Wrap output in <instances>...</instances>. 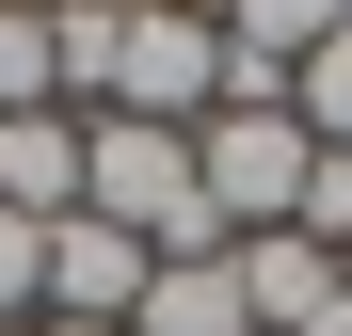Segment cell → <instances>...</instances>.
Instances as JSON below:
<instances>
[{
    "label": "cell",
    "instance_id": "6da1fadb",
    "mask_svg": "<svg viewBox=\"0 0 352 336\" xmlns=\"http://www.w3.org/2000/svg\"><path fill=\"white\" fill-rule=\"evenodd\" d=\"M80 208L129 224V240L176 272V256H241L208 224V177H192V128H129V112H80Z\"/></svg>",
    "mask_w": 352,
    "mask_h": 336
},
{
    "label": "cell",
    "instance_id": "7a4b0ae2",
    "mask_svg": "<svg viewBox=\"0 0 352 336\" xmlns=\"http://www.w3.org/2000/svg\"><path fill=\"white\" fill-rule=\"evenodd\" d=\"M305 128H288V112H208V128H192V177H208V224H224V240H256V224H288V208H305Z\"/></svg>",
    "mask_w": 352,
    "mask_h": 336
},
{
    "label": "cell",
    "instance_id": "3957f363",
    "mask_svg": "<svg viewBox=\"0 0 352 336\" xmlns=\"http://www.w3.org/2000/svg\"><path fill=\"white\" fill-rule=\"evenodd\" d=\"M144 240H129V224H96V208H65V224H48V304L32 320H96V336H129V304H144Z\"/></svg>",
    "mask_w": 352,
    "mask_h": 336
},
{
    "label": "cell",
    "instance_id": "277c9868",
    "mask_svg": "<svg viewBox=\"0 0 352 336\" xmlns=\"http://www.w3.org/2000/svg\"><path fill=\"white\" fill-rule=\"evenodd\" d=\"M241 304H256V336H305L336 304V256L305 240V224H256V240H241Z\"/></svg>",
    "mask_w": 352,
    "mask_h": 336
},
{
    "label": "cell",
    "instance_id": "5b68a950",
    "mask_svg": "<svg viewBox=\"0 0 352 336\" xmlns=\"http://www.w3.org/2000/svg\"><path fill=\"white\" fill-rule=\"evenodd\" d=\"M0 208L16 224H65L80 208V112H16V128H0Z\"/></svg>",
    "mask_w": 352,
    "mask_h": 336
},
{
    "label": "cell",
    "instance_id": "8992f818",
    "mask_svg": "<svg viewBox=\"0 0 352 336\" xmlns=\"http://www.w3.org/2000/svg\"><path fill=\"white\" fill-rule=\"evenodd\" d=\"M129 336H256V304H241V256H176V272H144Z\"/></svg>",
    "mask_w": 352,
    "mask_h": 336
},
{
    "label": "cell",
    "instance_id": "52a82bcc",
    "mask_svg": "<svg viewBox=\"0 0 352 336\" xmlns=\"http://www.w3.org/2000/svg\"><path fill=\"white\" fill-rule=\"evenodd\" d=\"M288 128H305L320 160H352V0H336V32L305 48V80H288Z\"/></svg>",
    "mask_w": 352,
    "mask_h": 336
},
{
    "label": "cell",
    "instance_id": "ba28073f",
    "mask_svg": "<svg viewBox=\"0 0 352 336\" xmlns=\"http://www.w3.org/2000/svg\"><path fill=\"white\" fill-rule=\"evenodd\" d=\"M112 48H129V0H80V16H48V65H65V112L112 96Z\"/></svg>",
    "mask_w": 352,
    "mask_h": 336
},
{
    "label": "cell",
    "instance_id": "9c48e42d",
    "mask_svg": "<svg viewBox=\"0 0 352 336\" xmlns=\"http://www.w3.org/2000/svg\"><path fill=\"white\" fill-rule=\"evenodd\" d=\"M16 112H65V65H48V16H0V128Z\"/></svg>",
    "mask_w": 352,
    "mask_h": 336
},
{
    "label": "cell",
    "instance_id": "30bf717a",
    "mask_svg": "<svg viewBox=\"0 0 352 336\" xmlns=\"http://www.w3.org/2000/svg\"><path fill=\"white\" fill-rule=\"evenodd\" d=\"M32 304H48V224L0 208V336H32Z\"/></svg>",
    "mask_w": 352,
    "mask_h": 336
},
{
    "label": "cell",
    "instance_id": "8fae6325",
    "mask_svg": "<svg viewBox=\"0 0 352 336\" xmlns=\"http://www.w3.org/2000/svg\"><path fill=\"white\" fill-rule=\"evenodd\" d=\"M288 224H305L320 256H352V160H305V208H288Z\"/></svg>",
    "mask_w": 352,
    "mask_h": 336
},
{
    "label": "cell",
    "instance_id": "7c38bea8",
    "mask_svg": "<svg viewBox=\"0 0 352 336\" xmlns=\"http://www.w3.org/2000/svg\"><path fill=\"white\" fill-rule=\"evenodd\" d=\"M32 336H96V320H32Z\"/></svg>",
    "mask_w": 352,
    "mask_h": 336
}]
</instances>
